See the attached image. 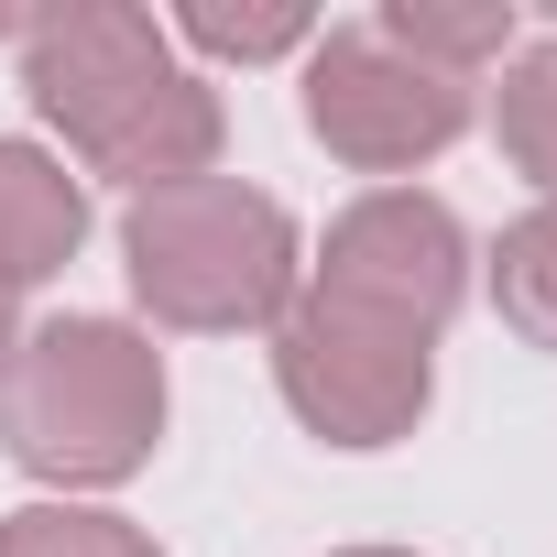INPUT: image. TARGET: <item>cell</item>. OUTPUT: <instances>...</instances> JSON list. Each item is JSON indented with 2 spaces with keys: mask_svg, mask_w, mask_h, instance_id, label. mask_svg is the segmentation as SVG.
Segmentation results:
<instances>
[{
  "mask_svg": "<svg viewBox=\"0 0 557 557\" xmlns=\"http://www.w3.org/2000/svg\"><path fill=\"white\" fill-rule=\"evenodd\" d=\"M23 99L45 110V132L88 175H110L132 197L219 175V143H230L219 88L175 55V34L153 12H132V0H66V12H45L23 34Z\"/></svg>",
  "mask_w": 557,
  "mask_h": 557,
  "instance_id": "obj_1",
  "label": "cell"
},
{
  "mask_svg": "<svg viewBox=\"0 0 557 557\" xmlns=\"http://www.w3.org/2000/svg\"><path fill=\"white\" fill-rule=\"evenodd\" d=\"M121 273H132L143 318L186 329V339L273 329L307 296V251H296L285 197H262L240 175H186V186L132 197L121 208Z\"/></svg>",
  "mask_w": 557,
  "mask_h": 557,
  "instance_id": "obj_2",
  "label": "cell"
},
{
  "mask_svg": "<svg viewBox=\"0 0 557 557\" xmlns=\"http://www.w3.org/2000/svg\"><path fill=\"white\" fill-rule=\"evenodd\" d=\"M0 448L55 492H110L164 448V350L132 318H45L0 372Z\"/></svg>",
  "mask_w": 557,
  "mask_h": 557,
  "instance_id": "obj_3",
  "label": "cell"
},
{
  "mask_svg": "<svg viewBox=\"0 0 557 557\" xmlns=\"http://www.w3.org/2000/svg\"><path fill=\"white\" fill-rule=\"evenodd\" d=\"M273 394L329 448H394L437 405V339H416L394 318H361L339 296H296L273 318Z\"/></svg>",
  "mask_w": 557,
  "mask_h": 557,
  "instance_id": "obj_4",
  "label": "cell"
},
{
  "mask_svg": "<svg viewBox=\"0 0 557 557\" xmlns=\"http://www.w3.org/2000/svg\"><path fill=\"white\" fill-rule=\"evenodd\" d=\"M296 88H307V132L350 175H416V164H437L481 121V88L470 77H437L383 23H318Z\"/></svg>",
  "mask_w": 557,
  "mask_h": 557,
  "instance_id": "obj_5",
  "label": "cell"
},
{
  "mask_svg": "<svg viewBox=\"0 0 557 557\" xmlns=\"http://www.w3.org/2000/svg\"><path fill=\"white\" fill-rule=\"evenodd\" d=\"M307 296H339L361 318H394V329L437 339L470 296V230L426 186H372V197H350L329 219V240L307 262Z\"/></svg>",
  "mask_w": 557,
  "mask_h": 557,
  "instance_id": "obj_6",
  "label": "cell"
},
{
  "mask_svg": "<svg viewBox=\"0 0 557 557\" xmlns=\"http://www.w3.org/2000/svg\"><path fill=\"white\" fill-rule=\"evenodd\" d=\"M88 240V186L66 175V153L0 132V296H34L77 262Z\"/></svg>",
  "mask_w": 557,
  "mask_h": 557,
  "instance_id": "obj_7",
  "label": "cell"
},
{
  "mask_svg": "<svg viewBox=\"0 0 557 557\" xmlns=\"http://www.w3.org/2000/svg\"><path fill=\"white\" fill-rule=\"evenodd\" d=\"M405 55H426L437 77H481L513 55V0H383L372 12Z\"/></svg>",
  "mask_w": 557,
  "mask_h": 557,
  "instance_id": "obj_8",
  "label": "cell"
},
{
  "mask_svg": "<svg viewBox=\"0 0 557 557\" xmlns=\"http://www.w3.org/2000/svg\"><path fill=\"white\" fill-rule=\"evenodd\" d=\"M492 143H503V164H513L535 197H557V34L503 55V88H492Z\"/></svg>",
  "mask_w": 557,
  "mask_h": 557,
  "instance_id": "obj_9",
  "label": "cell"
},
{
  "mask_svg": "<svg viewBox=\"0 0 557 557\" xmlns=\"http://www.w3.org/2000/svg\"><path fill=\"white\" fill-rule=\"evenodd\" d=\"M492 307L513 339L557 350V197H535L503 240H492Z\"/></svg>",
  "mask_w": 557,
  "mask_h": 557,
  "instance_id": "obj_10",
  "label": "cell"
},
{
  "mask_svg": "<svg viewBox=\"0 0 557 557\" xmlns=\"http://www.w3.org/2000/svg\"><path fill=\"white\" fill-rule=\"evenodd\" d=\"M0 557H164V546L110 503H23L0 513Z\"/></svg>",
  "mask_w": 557,
  "mask_h": 557,
  "instance_id": "obj_11",
  "label": "cell"
},
{
  "mask_svg": "<svg viewBox=\"0 0 557 557\" xmlns=\"http://www.w3.org/2000/svg\"><path fill=\"white\" fill-rule=\"evenodd\" d=\"M164 34H175V45H197V55H219V66H273V55H307V45H318V12H296V0H273V12L186 0Z\"/></svg>",
  "mask_w": 557,
  "mask_h": 557,
  "instance_id": "obj_12",
  "label": "cell"
},
{
  "mask_svg": "<svg viewBox=\"0 0 557 557\" xmlns=\"http://www.w3.org/2000/svg\"><path fill=\"white\" fill-rule=\"evenodd\" d=\"M12 350H23V318H12V296H0V372H12Z\"/></svg>",
  "mask_w": 557,
  "mask_h": 557,
  "instance_id": "obj_13",
  "label": "cell"
},
{
  "mask_svg": "<svg viewBox=\"0 0 557 557\" xmlns=\"http://www.w3.org/2000/svg\"><path fill=\"white\" fill-rule=\"evenodd\" d=\"M339 557H416V546H339Z\"/></svg>",
  "mask_w": 557,
  "mask_h": 557,
  "instance_id": "obj_14",
  "label": "cell"
}]
</instances>
